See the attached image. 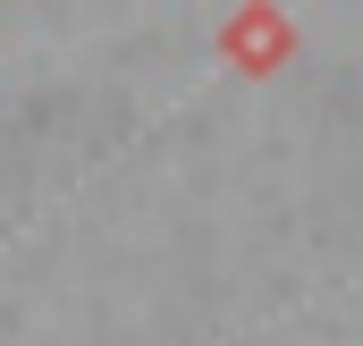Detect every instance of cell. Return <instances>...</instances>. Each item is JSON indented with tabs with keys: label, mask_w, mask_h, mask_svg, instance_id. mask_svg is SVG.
<instances>
[{
	"label": "cell",
	"mask_w": 363,
	"mask_h": 346,
	"mask_svg": "<svg viewBox=\"0 0 363 346\" xmlns=\"http://www.w3.org/2000/svg\"><path fill=\"white\" fill-rule=\"evenodd\" d=\"M220 60H228L237 77H279V68L296 60V17H287L279 0L228 9V17H220Z\"/></svg>",
	"instance_id": "cell-1"
}]
</instances>
